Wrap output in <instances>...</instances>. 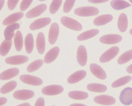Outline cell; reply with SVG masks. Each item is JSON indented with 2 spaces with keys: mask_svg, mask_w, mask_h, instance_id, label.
Masks as SVG:
<instances>
[{
  "mask_svg": "<svg viewBox=\"0 0 132 106\" xmlns=\"http://www.w3.org/2000/svg\"></svg>",
  "mask_w": 132,
  "mask_h": 106,
  "instance_id": "c3c4849f",
  "label": "cell"
},
{
  "mask_svg": "<svg viewBox=\"0 0 132 106\" xmlns=\"http://www.w3.org/2000/svg\"><path fill=\"white\" fill-rule=\"evenodd\" d=\"M51 22V19L49 18H43L39 19L36 20L31 24L29 28L32 31L39 29L49 25Z\"/></svg>",
  "mask_w": 132,
  "mask_h": 106,
  "instance_id": "4fadbf2b",
  "label": "cell"
},
{
  "mask_svg": "<svg viewBox=\"0 0 132 106\" xmlns=\"http://www.w3.org/2000/svg\"><path fill=\"white\" fill-rule=\"evenodd\" d=\"M88 90L95 92H104L107 90V87L105 85L99 84H91L87 86Z\"/></svg>",
  "mask_w": 132,
  "mask_h": 106,
  "instance_id": "d4e9b609",
  "label": "cell"
},
{
  "mask_svg": "<svg viewBox=\"0 0 132 106\" xmlns=\"http://www.w3.org/2000/svg\"><path fill=\"white\" fill-rule=\"evenodd\" d=\"M19 1H8L7 2L8 7L10 10H13L16 7Z\"/></svg>",
  "mask_w": 132,
  "mask_h": 106,
  "instance_id": "74e56055",
  "label": "cell"
},
{
  "mask_svg": "<svg viewBox=\"0 0 132 106\" xmlns=\"http://www.w3.org/2000/svg\"><path fill=\"white\" fill-rule=\"evenodd\" d=\"M122 37L117 34H109L102 36L100 41L105 44H115L120 42Z\"/></svg>",
  "mask_w": 132,
  "mask_h": 106,
  "instance_id": "52a82bcc",
  "label": "cell"
},
{
  "mask_svg": "<svg viewBox=\"0 0 132 106\" xmlns=\"http://www.w3.org/2000/svg\"><path fill=\"white\" fill-rule=\"evenodd\" d=\"M62 1H53L50 7V12L51 14H54L60 8Z\"/></svg>",
  "mask_w": 132,
  "mask_h": 106,
  "instance_id": "e575fe53",
  "label": "cell"
},
{
  "mask_svg": "<svg viewBox=\"0 0 132 106\" xmlns=\"http://www.w3.org/2000/svg\"><path fill=\"white\" fill-rule=\"evenodd\" d=\"M132 77L130 76H126L121 78L118 79L117 80L114 81L111 86L113 88H117L122 86L129 82L131 80Z\"/></svg>",
  "mask_w": 132,
  "mask_h": 106,
  "instance_id": "1f68e13d",
  "label": "cell"
},
{
  "mask_svg": "<svg viewBox=\"0 0 132 106\" xmlns=\"http://www.w3.org/2000/svg\"><path fill=\"white\" fill-rule=\"evenodd\" d=\"M15 47L18 51H20L23 45V39L22 33L20 31H17L15 34L14 39Z\"/></svg>",
  "mask_w": 132,
  "mask_h": 106,
  "instance_id": "83f0119b",
  "label": "cell"
},
{
  "mask_svg": "<svg viewBox=\"0 0 132 106\" xmlns=\"http://www.w3.org/2000/svg\"><path fill=\"white\" fill-rule=\"evenodd\" d=\"M127 71L129 73H132V64H131L128 67H127Z\"/></svg>",
  "mask_w": 132,
  "mask_h": 106,
  "instance_id": "b9f144b4",
  "label": "cell"
},
{
  "mask_svg": "<svg viewBox=\"0 0 132 106\" xmlns=\"http://www.w3.org/2000/svg\"><path fill=\"white\" fill-rule=\"evenodd\" d=\"M24 16L22 12H18L10 15L6 18L3 21V24L5 26L11 25L20 20Z\"/></svg>",
  "mask_w": 132,
  "mask_h": 106,
  "instance_id": "e0dca14e",
  "label": "cell"
},
{
  "mask_svg": "<svg viewBox=\"0 0 132 106\" xmlns=\"http://www.w3.org/2000/svg\"><path fill=\"white\" fill-rule=\"evenodd\" d=\"M86 75V72L85 70H79L76 72L69 76L68 79L69 84H74L85 78Z\"/></svg>",
  "mask_w": 132,
  "mask_h": 106,
  "instance_id": "2e32d148",
  "label": "cell"
},
{
  "mask_svg": "<svg viewBox=\"0 0 132 106\" xmlns=\"http://www.w3.org/2000/svg\"><path fill=\"white\" fill-rule=\"evenodd\" d=\"M108 1H88L89 2L91 3H105V2H107Z\"/></svg>",
  "mask_w": 132,
  "mask_h": 106,
  "instance_id": "60d3db41",
  "label": "cell"
},
{
  "mask_svg": "<svg viewBox=\"0 0 132 106\" xmlns=\"http://www.w3.org/2000/svg\"><path fill=\"white\" fill-rule=\"evenodd\" d=\"M5 1H0V4H1V9L0 10L1 11L2 10V9L3 8V6L4 5V3Z\"/></svg>",
  "mask_w": 132,
  "mask_h": 106,
  "instance_id": "ee69618b",
  "label": "cell"
},
{
  "mask_svg": "<svg viewBox=\"0 0 132 106\" xmlns=\"http://www.w3.org/2000/svg\"><path fill=\"white\" fill-rule=\"evenodd\" d=\"M45 101L44 100L43 98H39L36 101L35 106H44Z\"/></svg>",
  "mask_w": 132,
  "mask_h": 106,
  "instance_id": "f35d334b",
  "label": "cell"
},
{
  "mask_svg": "<svg viewBox=\"0 0 132 106\" xmlns=\"http://www.w3.org/2000/svg\"><path fill=\"white\" fill-rule=\"evenodd\" d=\"M13 96L16 100L25 101L33 98L35 96V93L31 90L22 89L14 92Z\"/></svg>",
  "mask_w": 132,
  "mask_h": 106,
  "instance_id": "9c48e42d",
  "label": "cell"
},
{
  "mask_svg": "<svg viewBox=\"0 0 132 106\" xmlns=\"http://www.w3.org/2000/svg\"><path fill=\"white\" fill-rule=\"evenodd\" d=\"M19 70L16 68H11L6 70L0 74L1 80H7L16 76L19 73Z\"/></svg>",
  "mask_w": 132,
  "mask_h": 106,
  "instance_id": "44dd1931",
  "label": "cell"
},
{
  "mask_svg": "<svg viewBox=\"0 0 132 106\" xmlns=\"http://www.w3.org/2000/svg\"><path fill=\"white\" fill-rule=\"evenodd\" d=\"M110 5L116 10H120L131 6V4L125 1H112Z\"/></svg>",
  "mask_w": 132,
  "mask_h": 106,
  "instance_id": "4316f807",
  "label": "cell"
},
{
  "mask_svg": "<svg viewBox=\"0 0 132 106\" xmlns=\"http://www.w3.org/2000/svg\"><path fill=\"white\" fill-rule=\"evenodd\" d=\"M61 23L67 28L75 31H80L82 29V25L77 21L70 17H62L61 19Z\"/></svg>",
  "mask_w": 132,
  "mask_h": 106,
  "instance_id": "7a4b0ae2",
  "label": "cell"
},
{
  "mask_svg": "<svg viewBox=\"0 0 132 106\" xmlns=\"http://www.w3.org/2000/svg\"><path fill=\"white\" fill-rule=\"evenodd\" d=\"M36 46L38 53L43 54L44 53L45 48V41L44 34L42 32H39L36 37Z\"/></svg>",
  "mask_w": 132,
  "mask_h": 106,
  "instance_id": "ffe728a7",
  "label": "cell"
},
{
  "mask_svg": "<svg viewBox=\"0 0 132 106\" xmlns=\"http://www.w3.org/2000/svg\"><path fill=\"white\" fill-rule=\"evenodd\" d=\"M63 87L59 85H51L44 87L42 92L44 95L53 96L60 94L63 92Z\"/></svg>",
  "mask_w": 132,
  "mask_h": 106,
  "instance_id": "277c9868",
  "label": "cell"
},
{
  "mask_svg": "<svg viewBox=\"0 0 132 106\" xmlns=\"http://www.w3.org/2000/svg\"><path fill=\"white\" fill-rule=\"evenodd\" d=\"M99 33V31L97 29H93L86 31L80 34L77 36V39L78 41H84L90 39L96 36Z\"/></svg>",
  "mask_w": 132,
  "mask_h": 106,
  "instance_id": "603a6c76",
  "label": "cell"
},
{
  "mask_svg": "<svg viewBox=\"0 0 132 106\" xmlns=\"http://www.w3.org/2000/svg\"><path fill=\"white\" fill-rule=\"evenodd\" d=\"M118 26L119 30L122 32L127 31L128 26V19L126 14L124 13H121L118 18Z\"/></svg>",
  "mask_w": 132,
  "mask_h": 106,
  "instance_id": "cb8c5ba5",
  "label": "cell"
},
{
  "mask_svg": "<svg viewBox=\"0 0 132 106\" xmlns=\"http://www.w3.org/2000/svg\"><path fill=\"white\" fill-rule=\"evenodd\" d=\"M16 106H31V105L30 104L28 103H25L21 104L20 105Z\"/></svg>",
  "mask_w": 132,
  "mask_h": 106,
  "instance_id": "f6af8a7d",
  "label": "cell"
},
{
  "mask_svg": "<svg viewBox=\"0 0 132 106\" xmlns=\"http://www.w3.org/2000/svg\"><path fill=\"white\" fill-rule=\"evenodd\" d=\"M60 28L57 23H53L51 26L49 32V42L51 45L55 44L58 39Z\"/></svg>",
  "mask_w": 132,
  "mask_h": 106,
  "instance_id": "30bf717a",
  "label": "cell"
},
{
  "mask_svg": "<svg viewBox=\"0 0 132 106\" xmlns=\"http://www.w3.org/2000/svg\"><path fill=\"white\" fill-rule=\"evenodd\" d=\"M12 41H7L4 40L0 47V54L3 56H6L10 50L12 45Z\"/></svg>",
  "mask_w": 132,
  "mask_h": 106,
  "instance_id": "4dcf8cb0",
  "label": "cell"
},
{
  "mask_svg": "<svg viewBox=\"0 0 132 106\" xmlns=\"http://www.w3.org/2000/svg\"><path fill=\"white\" fill-rule=\"evenodd\" d=\"M74 13L79 16L88 17L98 15L99 10L98 9L94 7H82L76 9Z\"/></svg>",
  "mask_w": 132,
  "mask_h": 106,
  "instance_id": "6da1fadb",
  "label": "cell"
},
{
  "mask_svg": "<svg viewBox=\"0 0 132 106\" xmlns=\"http://www.w3.org/2000/svg\"><path fill=\"white\" fill-rule=\"evenodd\" d=\"M69 106H87L82 104H73Z\"/></svg>",
  "mask_w": 132,
  "mask_h": 106,
  "instance_id": "7bdbcfd3",
  "label": "cell"
},
{
  "mask_svg": "<svg viewBox=\"0 0 132 106\" xmlns=\"http://www.w3.org/2000/svg\"><path fill=\"white\" fill-rule=\"evenodd\" d=\"M75 1H66L63 5V11L65 13H68L71 10L75 3Z\"/></svg>",
  "mask_w": 132,
  "mask_h": 106,
  "instance_id": "d590c367",
  "label": "cell"
},
{
  "mask_svg": "<svg viewBox=\"0 0 132 106\" xmlns=\"http://www.w3.org/2000/svg\"><path fill=\"white\" fill-rule=\"evenodd\" d=\"M19 79L23 82L33 86H39L42 85L43 82L41 79L28 74L22 75L20 76Z\"/></svg>",
  "mask_w": 132,
  "mask_h": 106,
  "instance_id": "5b68a950",
  "label": "cell"
},
{
  "mask_svg": "<svg viewBox=\"0 0 132 106\" xmlns=\"http://www.w3.org/2000/svg\"><path fill=\"white\" fill-rule=\"evenodd\" d=\"M113 20V16L110 14H105L99 16L96 18L94 20V24L95 25H104L110 22Z\"/></svg>",
  "mask_w": 132,
  "mask_h": 106,
  "instance_id": "7402d4cb",
  "label": "cell"
},
{
  "mask_svg": "<svg viewBox=\"0 0 132 106\" xmlns=\"http://www.w3.org/2000/svg\"><path fill=\"white\" fill-rule=\"evenodd\" d=\"M95 103L103 105H112L115 103V99L109 95H100L94 98Z\"/></svg>",
  "mask_w": 132,
  "mask_h": 106,
  "instance_id": "8fae6325",
  "label": "cell"
},
{
  "mask_svg": "<svg viewBox=\"0 0 132 106\" xmlns=\"http://www.w3.org/2000/svg\"><path fill=\"white\" fill-rule=\"evenodd\" d=\"M17 83L16 81H10L2 87L0 90L1 93L2 94L8 93L15 89Z\"/></svg>",
  "mask_w": 132,
  "mask_h": 106,
  "instance_id": "f546056e",
  "label": "cell"
},
{
  "mask_svg": "<svg viewBox=\"0 0 132 106\" xmlns=\"http://www.w3.org/2000/svg\"><path fill=\"white\" fill-rule=\"evenodd\" d=\"M0 100H1V106H2L3 105H4L6 103L7 101V99L4 97H1L0 98Z\"/></svg>",
  "mask_w": 132,
  "mask_h": 106,
  "instance_id": "ab89813d",
  "label": "cell"
},
{
  "mask_svg": "<svg viewBox=\"0 0 132 106\" xmlns=\"http://www.w3.org/2000/svg\"><path fill=\"white\" fill-rule=\"evenodd\" d=\"M131 59H132V50H130L123 53L118 59V63L119 64H124Z\"/></svg>",
  "mask_w": 132,
  "mask_h": 106,
  "instance_id": "836d02e7",
  "label": "cell"
},
{
  "mask_svg": "<svg viewBox=\"0 0 132 106\" xmlns=\"http://www.w3.org/2000/svg\"><path fill=\"white\" fill-rule=\"evenodd\" d=\"M130 34L132 35V28L130 31Z\"/></svg>",
  "mask_w": 132,
  "mask_h": 106,
  "instance_id": "bcb514c9",
  "label": "cell"
},
{
  "mask_svg": "<svg viewBox=\"0 0 132 106\" xmlns=\"http://www.w3.org/2000/svg\"><path fill=\"white\" fill-rule=\"evenodd\" d=\"M25 46L26 51L27 53L30 54L32 52L34 47V40L32 34L28 33L26 36Z\"/></svg>",
  "mask_w": 132,
  "mask_h": 106,
  "instance_id": "484cf974",
  "label": "cell"
},
{
  "mask_svg": "<svg viewBox=\"0 0 132 106\" xmlns=\"http://www.w3.org/2000/svg\"><path fill=\"white\" fill-rule=\"evenodd\" d=\"M119 100L125 105H130L132 104V88H126L120 93Z\"/></svg>",
  "mask_w": 132,
  "mask_h": 106,
  "instance_id": "8992f818",
  "label": "cell"
},
{
  "mask_svg": "<svg viewBox=\"0 0 132 106\" xmlns=\"http://www.w3.org/2000/svg\"><path fill=\"white\" fill-rule=\"evenodd\" d=\"M77 58L78 63L81 66H85L87 61V53L84 46H80L77 49Z\"/></svg>",
  "mask_w": 132,
  "mask_h": 106,
  "instance_id": "7c38bea8",
  "label": "cell"
},
{
  "mask_svg": "<svg viewBox=\"0 0 132 106\" xmlns=\"http://www.w3.org/2000/svg\"><path fill=\"white\" fill-rule=\"evenodd\" d=\"M47 5L45 4H41L36 6L30 10L26 14V17L28 19L39 16L47 9Z\"/></svg>",
  "mask_w": 132,
  "mask_h": 106,
  "instance_id": "ba28073f",
  "label": "cell"
},
{
  "mask_svg": "<svg viewBox=\"0 0 132 106\" xmlns=\"http://www.w3.org/2000/svg\"><path fill=\"white\" fill-rule=\"evenodd\" d=\"M69 98L76 100H85L88 97V94L86 92L80 91H72L68 94Z\"/></svg>",
  "mask_w": 132,
  "mask_h": 106,
  "instance_id": "f1b7e54d",
  "label": "cell"
},
{
  "mask_svg": "<svg viewBox=\"0 0 132 106\" xmlns=\"http://www.w3.org/2000/svg\"><path fill=\"white\" fill-rule=\"evenodd\" d=\"M129 2H130V3H132V0H130Z\"/></svg>",
  "mask_w": 132,
  "mask_h": 106,
  "instance_id": "7dc6e473",
  "label": "cell"
},
{
  "mask_svg": "<svg viewBox=\"0 0 132 106\" xmlns=\"http://www.w3.org/2000/svg\"><path fill=\"white\" fill-rule=\"evenodd\" d=\"M89 67L92 73L97 78L101 80H104L106 78V73L100 65L96 64H92Z\"/></svg>",
  "mask_w": 132,
  "mask_h": 106,
  "instance_id": "5bb4252c",
  "label": "cell"
},
{
  "mask_svg": "<svg viewBox=\"0 0 132 106\" xmlns=\"http://www.w3.org/2000/svg\"><path fill=\"white\" fill-rule=\"evenodd\" d=\"M20 28V25L18 23H15L9 25L6 28L4 31L6 40L11 41L14 36V31Z\"/></svg>",
  "mask_w": 132,
  "mask_h": 106,
  "instance_id": "d6986e66",
  "label": "cell"
},
{
  "mask_svg": "<svg viewBox=\"0 0 132 106\" xmlns=\"http://www.w3.org/2000/svg\"><path fill=\"white\" fill-rule=\"evenodd\" d=\"M44 64V61L41 59L37 60L33 62L27 67V71L29 73H32L39 69Z\"/></svg>",
  "mask_w": 132,
  "mask_h": 106,
  "instance_id": "d6a6232c",
  "label": "cell"
},
{
  "mask_svg": "<svg viewBox=\"0 0 132 106\" xmlns=\"http://www.w3.org/2000/svg\"><path fill=\"white\" fill-rule=\"evenodd\" d=\"M119 51V48L117 47L110 48L102 55L100 58V61L102 63H105L113 59L117 56Z\"/></svg>",
  "mask_w": 132,
  "mask_h": 106,
  "instance_id": "3957f363",
  "label": "cell"
},
{
  "mask_svg": "<svg viewBox=\"0 0 132 106\" xmlns=\"http://www.w3.org/2000/svg\"><path fill=\"white\" fill-rule=\"evenodd\" d=\"M60 53V48L54 47L50 50L44 56V62L46 64H49L54 61Z\"/></svg>",
  "mask_w": 132,
  "mask_h": 106,
  "instance_id": "ac0fdd59",
  "label": "cell"
},
{
  "mask_svg": "<svg viewBox=\"0 0 132 106\" xmlns=\"http://www.w3.org/2000/svg\"><path fill=\"white\" fill-rule=\"evenodd\" d=\"M28 61V57L27 56L19 55L12 56L7 57L5 59V63L9 64L18 65L23 64Z\"/></svg>",
  "mask_w": 132,
  "mask_h": 106,
  "instance_id": "9a60e30c",
  "label": "cell"
},
{
  "mask_svg": "<svg viewBox=\"0 0 132 106\" xmlns=\"http://www.w3.org/2000/svg\"><path fill=\"white\" fill-rule=\"evenodd\" d=\"M33 1H22L20 3V9L21 11H24L30 6Z\"/></svg>",
  "mask_w": 132,
  "mask_h": 106,
  "instance_id": "8d00e7d4",
  "label": "cell"
}]
</instances>
